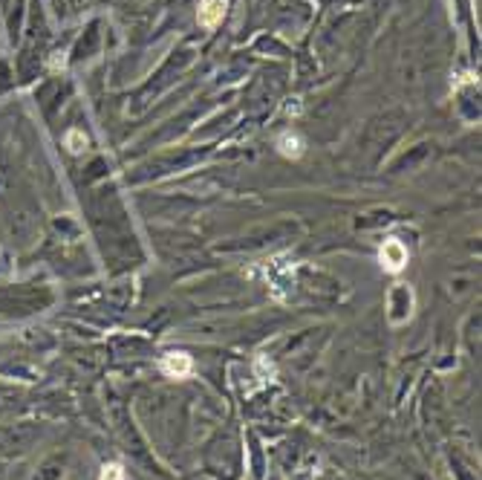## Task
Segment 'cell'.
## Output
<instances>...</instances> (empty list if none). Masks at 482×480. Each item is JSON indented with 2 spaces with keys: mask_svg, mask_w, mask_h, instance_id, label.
<instances>
[{
  "mask_svg": "<svg viewBox=\"0 0 482 480\" xmlns=\"http://www.w3.org/2000/svg\"><path fill=\"white\" fill-rule=\"evenodd\" d=\"M159 370H162L165 377H171V379H188L191 373H194V359L188 353L174 350V353H165L162 356V362H159Z\"/></svg>",
  "mask_w": 482,
  "mask_h": 480,
  "instance_id": "6da1fadb",
  "label": "cell"
},
{
  "mask_svg": "<svg viewBox=\"0 0 482 480\" xmlns=\"http://www.w3.org/2000/svg\"><path fill=\"white\" fill-rule=\"evenodd\" d=\"M226 6H228V0H200V12H197L200 26H205V30L217 26L226 15Z\"/></svg>",
  "mask_w": 482,
  "mask_h": 480,
  "instance_id": "7a4b0ae2",
  "label": "cell"
},
{
  "mask_svg": "<svg viewBox=\"0 0 482 480\" xmlns=\"http://www.w3.org/2000/svg\"><path fill=\"white\" fill-rule=\"evenodd\" d=\"M382 260H384V266L390 272H398L401 266L408 263V249L398 244V240H387L384 244V249H382Z\"/></svg>",
  "mask_w": 482,
  "mask_h": 480,
  "instance_id": "3957f363",
  "label": "cell"
},
{
  "mask_svg": "<svg viewBox=\"0 0 482 480\" xmlns=\"http://www.w3.org/2000/svg\"><path fill=\"white\" fill-rule=\"evenodd\" d=\"M278 148H280V153H283V156L298 159V156L304 153V139H301V137H294V133H286V137H280Z\"/></svg>",
  "mask_w": 482,
  "mask_h": 480,
  "instance_id": "277c9868",
  "label": "cell"
},
{
  "mask_svg": "<svg viewBox=\"0 0 482 480\" xmlns=\"http://www.w3.org/2000/svg\"><path fill=\"white\" fill-rule=\"evenodd\" d=\"M101 480H124V469L122 463H110L101 469Z\"/></svg>",
  "mask_w": 482,
  "mask_h": 480,
  "instance_id": "5b68a950",
  "label": "cell"
},
{
  "mask_svg": "<svg viewBox=\"0 0 482 480\" xmlns=\"http://www.w3.org/2000/svg\"><path fill=\"white\" fill-rule=\"evenodd\" d=\"M84 142H87V139H82V133H78V130H72V133H70V145H72V151H75V153L84 148Z\"/></svg>",
  "mask_w": 482,
  "mask_h": 480,
  "instance_id": "8992f818",
  "label": "cell"
}]
</instances>
